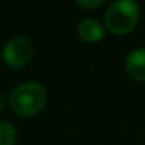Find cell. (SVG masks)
I'll return each mask as SVG.
<instances>
[{"label":"cell","instance_id":"1","mask_svg":"<svg viewBox=\"0 0 145 145\" xmlns=\"http://www.w3.org/2000/svg\"><path fill=\"white\" fill-rule=\"evenodd\" d=\"M47 101V91L41 83L27 81L13 89L10 94V106L19 116H35Z\"/></svg>","mask_w":145,"mask_h":145},{"label":"cell","instance_id":"2","mask_svg":"<svg viewBox=\"0 0 145 145\" xmlns=\"http://www.w3.org/2000/svg\"><path fill=\"white\" fill-rule=\"evenodd\" d=\"M140 17V8L133 0H119L109 5L105 13V25L114 35L133 31Z\"/></svg>","mask_w":145,"mask_h":145},{"label":"cell","instance_id":"3","mask_svg":"<svg viewBox=\"0 0 145 145\" xmlns=\"http://www.w3.org/2000/svg\"><path fill=\"white\" fill-rule=\"evenodd\" d=\"M2 55L10 67H24L33 56V44L27 36H13L5 42Z\"/></svg>","mask_w":145,"mask_h":145},{"label":"cell","instance_id":"4","mask_svg":"<svg viewBox=\"0 0 145 145\" xmlns=\"http://www.w3.org/2000/svg\"><path fill=\"white\" fill-rule=\"evenodd\" d=\"M125 70L129 78L145 81V48H136L126 56Z\"/></svg>","mask_w":145,"mask_h":145},{"label":"cell","instance_id":"5","mask_svg":"<svg viewBox=\"0 0 145 145\" xmlns=\"http://www.w3.org/2000/svg\"><path fill=\"white\" fill-rule=\"evenodd\" d=\"M76 33H78V38L84 42H98L105 38V28L98 20L95 19H84L78 24V28H76Z\"/></svg>","mask_w":145,"mask_h":145},{"label":"cell","instance_id":"6","mask_svg":"<svg viewBox=\"0 0 145 145\" xmlns=\"http://www.w3.org/2000/svg\"><path fill=\"white\" fill-rule=\"evenodd\" d=\"M17 139V131L13 123L0 120V145H14Z\"/></svg>","mask_w":145,"mask_h":145},{"label":"cell","instance_id":"7","mask_svg":"<svg viewBox=\"0 0 145 145\" xmlns=\"http://www.w3.org/2000/svg\"><path fill=\"white\" fill-rule=\"evenodd\" d=\"M76 5L86 10H95L103 5V0H76Z\"/></svg>","mask_w":145,"mask_h":145},{"label":"cell","instance_id":"8","mask_svg":"<svg viewBox=\"0 0 145 145\" xmlns=\"http://www.w3.org/2000/svg\"><path fill=\"white\" fill-rule=\"evenodd\" d=\"M3 106H5V101H3V97L0 95V111L3 109Z\"/></svg>","mask_w":145,"mask_h":145}]
</instances>
